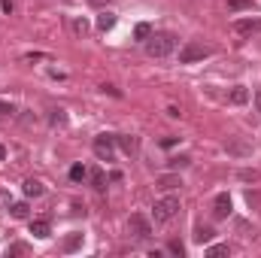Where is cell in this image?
I'll use <instances>...</instances> for the list:
<instances>
[{
    "mask_svg": "<svg viewBox=\"0 0 261 258\" xmlns=\"http://www.w3.org/2000/svg\"><path fill=\"white\" fill-rule=\"evenodd\" d=\"M88 179H91V186H94L97 192H103V189H107V173H103L100 167H94V170H88Z\"/></svg>",
    "mask_w": 261,
    "mask_h": 258,
    "instance_id": "cell-12",
    "label": "cell"
},
{
    "mask_svg": "<svg viewBox=\"0 0 261 258\" xmlns=\"http://www.w3.org/2000/svg\"><path fill=\"white\" fill-rule=\"evenodd\" d=\"M173 49H176V37L167 34V31L152 34V37L146 40V55H149V58H167V55H173Z\"/></svg>",
    "mask_w": 261,
    "mask_h": 258,
    "instance_id": "cell-1",
    "label": "cell"
},
{
    "mask_svg": "<svg viewBox=\"0 0 261 258\" xmlns=\"http://www.w3.org/2000/svg\"><path fill=\"white\" fill-rule=\"evenodd\" d=\"M134 37H137V40H143V43H146V40H149V37H152V28H149V24H146V21H140V24H137V28H134Z\"/></svg>",
    "mask_w": 261,
    "mask_h": 258,
    "instance_id": "cell-19",
    "label": "cell"
},
{
    "mask_svg": "<svg viewBox=\"0 0 261 258\" xmlns=\"http://www.w3.org/2000/svg\"><path fill=\"white\" fill-rule=\"evenodd\" d=\"M176 186H182V179H179V176H173V173H167V176H158V189H164V192H173Z\"/></svg>",
    "mask_w": 261,
    "mask_h": 258,
    "instance_id": "cell-13",
    "label": "cell"
},
{
    "mask_svg": "<svg viewBox=\"0 0 261 258\" xmlns=\"http://www.w3.org/2000/svg\"><path fill=\"white\" fill-rule=\"evenodd\" d=\"M3 158H6V149H3V146H0V161H3Z\"/></svg>",
    "mask_w": 261,
    "mask_h": 258,
    "instance_id": "cell-30",
    "label": "cell"
},
{
    "mask_svg": "<svg viewBox=\"0 0 261 258\" xmlns=\"http://www.w3.org/2000/svg\"><path fill=\"white\" fill-rule=\"evenodd\" d=\"M237 231H240V237H246V240H255V237H258V228H255V225L249 228V222H237Z\"/></svg>",
    "mask_w": 261,
    "mask_h": 258,
    "instance_id": "cell-18",
    "label": "cell"
},
{
    "mask_svg": "<svg viewBox=\"0 0 261 258\" xmlns=\"http://www.w3.org/2000/svg\"><path fill=\"white\" fill-rule=\"evenodd\" d=\"M228 216H231V194L222 192L213 200V219H228Z\"/></svg>",
    "mask_w": 261,
    "mask_h": 258,
    "instance_id": "cell-6",
    "label": "cell"
},
{
    "mask_svg": "<svg viewBox=\"0 0 261 258\" xmlns=\"http://www.w3.org/2000/svg\"><path fill=\"white\" fill-rule=\"evenodd\" d=\"M15 110H12V104H6V100H0V119H6V116H12Z\"/></svg>",
    "mask_w": 261,
    "mask_h": 258,
    "instance_id": "cell-24",
    "label": "cell"
},
{
    "mask_svg": "<svg viewBox=\"0 0 261 258\" xmlns=\"http://www.w3.org/2000/svg\"><path fill=\"white\" fill-rule=\"evenodd\" d=\"M167 249H170V252H173V255H182V246H179V243H170V246H167Z\"/></svg>",
    "mask_w": 261,
    "mask_h": 258,
    "instance_id": "cell-27",
    "label": "cell"
},
{
    "mask_svg": "<svg viewBox=\"0 0 261 258\" xmlns=\"http://www.w3.org/2000/svg\"><path fill=\"white\" fill-rule=\"evenodd\" d=\"M6 252H9V255H21V252H28V246H24V243H15V246H9Z\"/></svg>",
    "mask_w": 261,
    "mask_h": 258,
    "instance_id": "cell-26",
    "label": "cell"
},
{
    "mask_svg": "<svg viewBox=\"0 0 261 258\" xmlns=\"http://www.w3.org/2000/svg\"><path fill=\"white\" fill-rule=\"evenodd\" d=\"M9 216H12V219H28V203H24V200L9 203Z\"/></svg>",
    "mask_w": 261,
    "mask_h": 258,
    "instance_id": "cell-17",
    "label": "cell"
},
{
    "mask_svg": "<svg viewBox=\"0 0 261 258\" xmlns=\"http://www.w3.org/2000/svg\"><path fill=\"white\" fill-rule=\"evenodd\" d=\"M94 3H100V0H94Z\"/></svg>",
    "mask_w": 261,
    "mask_h": 258,
    "instance_id": "cell-31",
    "label": "cell"
},
{
    "mask_svg": "<svg viewBox=\"0 0 261 258\" xmlns=\"http://www.w3.org/2000/svg\"><path fill=\"white\" fill-rule=\"evenodd\" d=\"M70 179H73V183H82V179H88V170H85L82 164H73V167H70Z\"/></svg>",
    "mask_w": 261,
    "mask_h": 258,
    "instance_id": "cell-20",
    "label": "cell"
},
{
    "mask_svg": "<svg viewBox=\"0 0 261 258\" xmlns=\"http://www.w3.org/2000/svg\"><path fill=\"white\" fill-rule=\"evenodd\" d=\"M152 213H155V222H170V219L179 213V197H176V194H167V197L155 200Z\"/></svg>",
    "mask_w": 261,
    "mask_h": 258,
    "instance_id": "cell-2",
    "label": "cell"
},
{
    "mask_svg": "<svg viewBox=\"0 0 261 258\" xmlns=\"http://www.w3.org/2000/svg\"><path fill=\"white\" fill-rule=\"evenodd\" d=\"M94 155L100 161H116V134H100L94 140Z\"/></svg>",
    "mask_w": 261,
    "mask_h": 258,
    "instance_id": "cell-4",
    "label": "cell"
},
{
    "mask_svg": "<svg viewBox=\"0 0 261 258\" xmlns=\"http://www.w3.org/2000/svg\"><path fill=\"white\" fill-rule=\"evenodd\" d=\"M213 55V46H203V43H186L179 49V64H195Z\"/></svg>",
    "mask_w": 261,
    "mask_h": 258,
    "instance_id": "cell-3",
    "label": "cell"
},
{
    "mask_svg": "<svg viewBox=\"0 0 261 258\" xmlns=\"http://www.w3.org/2000/svg\"><path fill=\"white\" fill-rule=\"evenodd\" d=\"M231 28L237 34H255V31H261V18H237Z\"/></svg>",
    "mask_w": 261,
    "mask_h": 258,
    "instance_id": "cell-7",
    "label": "cell"
},
{
    "mask_svg": "<svg viewBox=\"0 0 261 258\" xmlns=\"http://www.w3.org/2000/svg\"><path fill=\"white\" fill-rule=\"evenodd\" d=\"M213 234H216L213 228H206V225H197V228H195V243H200V246H203V243H210V240H213Z\"/></svg>",
    "mask_w": 261,
    "mask_h": 258,
    "instance_id": "cell-14",
    "label": "cell"
},
{
    "mask_svg": "<svg viewBox=\"0 0 261 258\" xmlns=\"http://www.w3.org/2000/svg\"><path fill=\"white\" fill-rule=\"evenodd\" d=\"M249 100V91L243 88V85H237V88H231V94H228V104H234V107H240V104H246Z\"/></svg>",
    "mask_w": 261,
    "mask_h": 258,
    "instance_id": "cell-11",
    "label": "cell"
},
{
    "mask_svg": "<svg viewBox=\"0 0 261 258\" xmlns=\"http://www.w3.org/2000/svg\"><path fill=\"white\" fill-rule=\"evenodd\" d=\"M255 110H258V113H261V88H258V91H255Z\"/></svg>",
    "mask_w": 261,
    "mask_h": 258,
    "instance_id": "cell-29",
    "label": "cell"
},
{
    "mask_svg": "<svg viewBox=\"0 0 261 258\" xmlns=\"http://www.w3.org/2000/svg\"><path fill=\"white\" fill-rule=\"evenodd\" d=\"M79 246H82V234H79V231L67 234V237H64V243H61V249H64V252H76Z\"/></svg>",
    "mask_w": 261,
    "mask_h": 258,
    "instance_id": "cell-10",
    "label": "cell"
},
{
    "mask_svg": "<svg viewBox=\"0 0 261 258\" xmlns=\"http://www.w3.org/2000/svg\"><path fill=\"white\" fill-rule=\"evenodd\" d=\"M116 28V15L113 12H100L97 15V31H113Z\"/></svg>",
    "mask_w": 261,
    "mask_h": 258,
    "instance_id": "cell-15",
    "label": "cell"
},
{
    "mask_svg": "<svg viewBox=\"0 0 261 258\" xmlns=\"http://www.w3.org/2000/svg\"><path fill=\"white\" fill-rule=\"evenodd\" d=\"M128 231L137 237V240H146V237H152V222H149L146 216L134 213V216L128 219Z\"/></svg>",
    "mask_w": 261,
    "mask_h": 258,
    "instance_id": "cell-5",
    "label": "cell"
},
{
    "mask_svg": "<svg viewBox=\"0 0 261 258\" xmlns=\"http://www.w3.org/2000/svg\"><path fill=\"white\" fill-rule=\"evenodd\" d=\"M0 207H9V194L6 192H0Z\"/></svg>",
    "mask_w": 261,
    "mask_h": 258,
    "instance_id": "cell-28",
    "label": "cell"
},
{
    "mask_svg": "<svg viewBox=\"0 0 261 258\" xmlns=\"http://www.w3.org/2000/svg\"><path fill=\"white\" fill-rule=\"evenodd\" d=\"M70 28H73V34H79V37H85V34H88V21H85V18H73V21H70Z\"/></svg>",
    "mask_w": 261,
    "mask_h": 258,
    "instance_id": "cell-23",
    "label": "cell"
},
{
    "mask_svg": "<svg viewBox=\"0 0 261 258\" xmlns=\"http://www.w3.org/2000/svg\"><path fill=\"white\" fill-rule=\"evenodd\" d=\"M116 143L128 152V155H137V149H140V143H137V137H128V134H116Z\"/></svg>",
    "mask_w": 261,
    "mask_h": 258,
    "instance_id": "cell-9",
    "label": "cell"
},
{
    "mask_svg": "<svg viewBox=\"0 0 261 258\" xmlns=\"http://www.w3.org/2000/svg\"><path fill=\"white\" fill-rule=\"evenodd\" d=\"M43 192H46V186H43L40 179H28V183H24V194H28V197H40Z\"/></svg>",
    "mask_w": 261,
    "mask_h": 258,
    "instance_id": "cell-16",
    "label": "cell"
},
{
    "mask_svg": "<svg viewBox=\"0 0 261 258\" xmlns=\"http://www.w3.org/2000/svg\"><path fill=\"white\" fill-rule=\"evenodd\" d=\"M219 255H231V246L219 243V246H210V249H206V258H219Z\"/></svg>",
    "mask_w": 261,
    "mask_h": 258,
    "instance_id": "cell-22",
    "label": "cell"
},
{
    "mask_svg": "<svg viewBox=\"0 0 261 258\" xmlns=\"http://www.w3.org/2000/svg\"><path fill=\"white\" fill-rule=\"evenodd\" d=\"M228 9L243 12V9H255V3H252V0H228Z\"/></svg>",
    "mask_w": 261,
    "mask_h": 258,
    "instance_id": "cell-21",
    "label": "cell"
},
{
    "mask_svg": "<svg viewBox=\"0 0 261 258\" xmlns=\"http://www.w3.org/2000/svg\"><path fill=\"white\" fill-rule=\"evenodd\" d=\"M52 125H64V110H52Z\"/></svg>",
    "mask_w": 261,
    "mask_h": 258,
    "instance_id": "cell-25",
    "label": "cell"
},
{
    "mask_svg": "<svg viewBox=\"0 0 261 258\" xmlns=\"http://www.w3.org/2000/svg\"><path fill=\"white\" fill-rule=\"evenodd\" d=\"M31 234H34V237H49V234H52L49 219H31Z\"/></svg>",
    "mask_w": 261,
    "mask_h": 258,
    "instance_id": "cell-8",
    "label": "cell"
}]
</instances>
